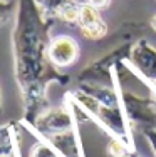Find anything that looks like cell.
Here are the masks:
<instances>
[{"label":"cell","mask_w":156,"mask_h":157,"mask_svg":"<svg viewBox=\"0 0 156 157\" xmlns=\"http://www.w3.org/2000/svg\"><path fill=\"white\" fill-rule=\"evenodd\" d=\"M55 20L46 17L37 0H17L12 29L14 72L22 100V124L34 121L49 105L52 84L67 85L69 74L62 72L49 59L50 30Z\"/></svg>","instance_id":"6da1fadb"},{"label":"cell","mask_w":156,"mask_h":157,"mask_svg":"<svg viewBox=\"0 0 156 157\" xmlns=\"http://www.w3.org/2000/svg\"><path fill=\"white\" fill-rule=\"evenodd\" d=\"M146 25L141 22H126L118 29L114 35V45L101 57L94 59L77 74L79 84H102L116 85V65L129 57L133 44L144 35Z\"/></svg>","instance_id":"7a4b0ae2"},{"label":"cell","mask_w":156,"mask_h":157,"mask_svg":"<svg viewBox=\"0 0 156 157\" xmlns=\"http://www.w3.org/2000/svg\"><path fill=\"white\" fill-rule=\"evenodd\" d=\"M64 97L76 104L89 117V121L101 127L104 134H107L109 137H114V139H119L128 147L129 152L136 151L134 137H133L134 130L129 124L121 104H118V105L104 104L96 97H92L91 94H87L86 90H82L81 87L66 92Z\"/></svg>","instance_id":"3957f363"},{"label":"cell","mask_w":156,"mask_h":157,"mask_svg":"<svg viewBox=\"0 0 156 157\" xmlns=\"http://www.w3.org/2000/svg\"><path fill=\"white\" fill-rule=\"evenodd\" d=\"M116 87L119 90L121 105L128 117L133 130H139L141 134L148 129H156V94L141 95L131 90L116 78Z\"/></svg>","instance_id":"277c9868"},{"label":"cell","mask_w":156,"mask_h":157,"mask_svg":"<svg viewBox=\"0 0 156 157\" xmlns=\"http://www.w3.org/2000/svg\"><path fill=\"white\" fill-rule=\"evenodd\" d=\"M76 125H79V122L76 121L74 112L67 102L59 107H47L34 121V124H24L25 129H29L34 136L39 137L54 136Z\"/></svg>","instance_id":"5b68a950"},{"label":"cell","mask_w":156,"mask_h":157,"mask_svg":"<svg viewBox=\"0 0 156 157\" xmlns=\"http://www.w3.org/2000/svg\"><path fill=\"white\" fill-rule=\"evenodd\" d=\"M126 63L141 78V82L148 84L156 80V47L151 45L144 37L133 44Z\"/></svg>","instance_id":"8992f818"},{"label":"cell","mask_w":156,"mask_h":157,"mask_svg":"<svg viewBox=\"0 0 156 157\" xmlns=\"http://www.w3.org/2000/svg\"><path fill=\"white\" fill-rule=\"evenodd\" d=\"M81 57V45L70 35L52 37L49 44V59L59 69H67L74 65Z\"/></svg>","instance_id":"52a82bcc"},{"label":"cell","mask_w":156,"mask_h":157,"mask_svg":"<svg viewBox=\"0 0 156 157\" xmlns=\"http://www.w3.org/2000/svg\"><path fill=\"white\" fill-rule=\"evenodd\" d=\"M77 27L84 39L87 40H102L109 33V27L101 17V10L96 9L94 5L84 2L81 3V12H79V20Z\"/></svg>","instance_id":"ba28073f"},{"label":"cell","mask_w":156,"mask_h":157,"mask_svg":"<svg viewBox=\"0 0 156 157\" xmlns=\"http://www.w3.org/2000/svg\"><path fill=\"white\" fill-rule=\"evenodd\" d=\"M40 139L49 142L61 157H86L77 125L72 127V129L64 130V132L54 134V136H49V137H40Z\"/></svg>","instance_id":"9c48e42d"},{"label":"cell","mask_w":156,"mask_h":157,"mask_svg":"<svg viewBox=\"0 0 156 157\" xmlns=\"http://www.w3.org/2000/svg\"><path fill=\"white\" fill-rule=\"evenodd\" d=\"M22 125V121H9L0 125V155L20 152Z\"/></svg>","instance_id":"30bf717a"},{"label":"cell","mask_w":156,"mask_h":157,"mask_svg":"<svg viewBox=\"0 0 156 157\" xmlns=\"http://www.w3.org/2000/svg\"><path fill=\"white\" fill-rule=\"evenodd\" d=\"M35 139L37 140L32 144V147L29 149L27 157H61L47 140L40 139V137H35Z\"/></svg>","instance_id":"8fae6325"},{"label":"cell","mask_w":156,"mask_h":157,"mask_svg":"<svg viewBox=\"0 0 156 157\" xmlns=\"http://www.w3.org/2000/svg\"><path fill=\"white\" fill-rule=\"evenodd\" d=\"M17 10V0H0V27Z\"/></svg>","instance_id":"7c38bea8"},{"label":"cell","mask_w":156,"mask_h":157,"mask_svg":"<svg viewBox=\"0 0 156 157\" xmlns=\"http://www.w3.org/2000/svg\"><path fill=\"white\" fill-rule=\"evenodd\" d=\"M106 151H107V154H109L111 157H116V155H121L122 152L128 151V147H126V145L122 144L119 139H114V137H111L109 142H107Z\"/></svg>","instance_id":"4fadbf2b"},{"label":"cell","mask_w":156,"mask_h":157,"mask_svg":"<svg viewBox=\"0 0 156 157\" xmlns=\"http://www.w3.org/2000/svg\"><path fill=\"white\" fill-rule=\"evenodd\" d=\"M143 137L148 140V144H150L153 154L156 155V129H148V130H144V132H143Z\"/></svg>","instance_id":"5bb4252c"},{"label":"cell","mask_w":156,"mask_h":157,"mask_svg":"<svg viewBox=\"0 0 156 157\" xmlns=\"http://www.w3.org/2000/svg\"><path fill=\"white\" fill-rule=\"evenodd\" d=\"M86 2L91 3V5H94L96 9L104 10V9H107V7L111 5V2H113V0H86Z\"/></svg>","instance_id":"9a60e30c"},{"label":"cell","mask_w":156,"mask_h":157,"mask_svg":"<svg viewBox=\"0 0 156 157\" xmlns=\"http://www.w3.org/2000/svg\"><path fill=\"white\" fill-rule=\"evenodd\" d=\"M116 157H134V152H129V151H126V152H122L121 155H116Z\"/></svg>","instance_id":"2e32d148"},{"label":"cell","mask_w":156,"mask_h":157,"mask_svg":"<svg viewBox=\"0 0 156 157\" xmlns=\"http://www.w3.org/2000/svg\"><path fill=\"white\" fill-rule=\"evenodd\" d=\"M3 114V97H2V89H0V115Z\"/></svg>","instance_id":"e0dca14e"},{"label":"cell","mask_w":156,"mask_h":157,"mask_svg":"<svg viewBox=\"0 0 156 157\" xmlns=\"http://www.w3.org/2000/svg\"><path fill=\"white\" fill-rule=\"evenodd\" d=\"M151 27H153V30L156 32V15H154L153 18H151Z\"/></svg>","instance_id":"ac0fdd59"},{"label":"cell","mask_w":156,"mask_h":157,"mask_svg":"<svg viewBox=\"0 0 156 157\" xmlns=\"http://www.w3.org/2000/svg\"><path fill=\"white\" fill-rule=\"evenodd\" d=\"M0 157H20V152H18V154H7V155H0Z\"/></svg>","instance_id":"d6986e66"}]
</instances>
